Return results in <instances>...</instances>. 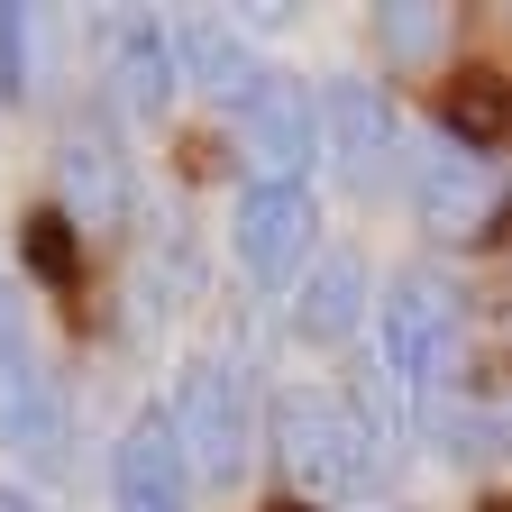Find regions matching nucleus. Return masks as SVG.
<instances>
[{
    "label": "nucleus",
    "instance_id": "nucleus-5",
    "mask_svg": "<svg viewBox=\"0 0 512 512\" xmlns=\"http://www.w3.org/2000/svg\"><path fill=\"white\" fill-rule=\"evenodd\" d=\"M311 110H320V156L348 174V192H394V183H403L412 138H403V110H394V92H384V83L330 74V83L311 92Z\"/></svg>",
    "mask_w": 512,
    "mask_h": 512
},
{
    "label": "nucleus",
    "instance_id": "nucleus-9",
    "mask_svg": "<svg viewBox=\"0 0 512 512\" xmlns=\"http://www.w3.org/2000/svg\"><path fill=\"white\" fill-rule=\"evenodd\" d=\"M403 183H412V211H421L430 238H485L494 229V202H503L494 165L458 156L448 138H430L421 156H403Z\"/></svg>",
    "mask_w": 512,
    "mask_h": 512
},
{
    "label": "nucleus",
    "instance_id": "nucleus-1",
    "mask_svg": "<svg viewBox=\"0 0 512 512\" xmlns=\"http://www.w3.org/2000/svg\"><path fill=\"white\" fill-rule=\"evenodd\" d=\"M275 448L293 494H375L394 476V403L384 384H357V394L293 384L275 403Z\"/></svg>",
    "mask_w": 512,
    "mask_h": 512
},
{
    "label": "nucleus",
    "instance_id": "nucleus-8",
    "mask_svg": "<svg viewBox=\"0 0 512 512\" xmlns=\"http://www.w3.org/2000/svg\"><path fill=\"white\" fill-rule=\"evenodd\" d=\"M229 128H238V156L256 165V183H302L320 165V110H311L302 74H266L229 110Z\"/></svg>",
    "mask_w": 512,
    "mask_h": 512
},
{
    "label": "nucleus",
    "instance_id": "nucleus-13",
    "mask_svg": "<svg viewBox=\"0 0 512 512\" xmlns=\"http://www.w3.org/2000/svg\"><path fill=\"white\" fill-rule=\"evenodd\" d=\"M174 74L211 110H238L256 83H266V64H256V46L238 37V19H174Z\"/></svg>",
    "mask_w": 512,
    "mask_h": 512
},
{
    "label": "nucleus",
    "instance_id": "nucleus-3",
    "mask_svg": "<svg viewBox=\"0 0 512 512\" xmlns=\"http://www.w3.org/2000/svg\"><path fill=\"white\" fill-rule=\"evenodd\" d=\"M458 330H467V293L448 284L439 266L394 275V284H384V302H375V357H384V384H403V394L448 384Z\"/></svg>",
    "mask_w": 512,
    "mask_h": 512
},
{
    "label": "nucleus",
    "instance_id": "nucleus-6",
    "mask_svg": "<svg viewBox=\"0 0 512 512\" xmlns=\"http://www.w3.org/2000/svg\"><path fill=\"white\" fill-rule=\"evenodd\" d=\"M74 238H119L128 211H138V165H128L119 147V128L110 119H64V138H55V202H46Z\"/></svg>",
    "mask_w": 512,
    "mask_h": 512
},
{
    "label": "nucleus",
    "instance_id": "nucleus-10",
    "mask_svg": "<svg viewBox=\"0 0 512 512\" xmlns=\"http://www.w3.org/2000/svg\"><path fill=\"white\" fill-rule=\"evenodd\" d=\"M101 64H110V92L138 119H165L174 92H183V74H174V19H156V10L101 19Z\"/></svg>",
    "mask_w": 512,
    "mask_h": 512
},
{
    "label": "nucleus",
    "instance_id": "nucleus-11",
    "mask_svg": "<svg viewBox=\"0 0 512 512\" xmlns=\"http://www.w3.org/2000/svg\"><path fill=\"white\" fill-rule=\"evenodd\" d=\"M366 293H375L366 256H348V247H320L311 266L293 275L284 320H293V339H302V348H348V339L366 330Z\"/></svg>",
    "mask_w": 512,
    "mask_h": 512
},
{
    "label": "nucleus",
    "instance_id": "nucleus-15",
    "mask_svg": "<svg viewBox=\"0 0 512 512\" xmlns=\"http://www.w3.org/2000/svg\"><path fill=\"white\" fill-rule=\"evenodd\" d=\"M421 439L439 448V458H458V467H485L494 448H503V412H494L485 394H467V384H430Z\"/></svg>",
    "mask_w": 512,
    "mask_h": 512
},
{
    "label": "nucleus",
    "instance_id": "nucleus-19",
    "mask_svg": "<svg viewBox=\"0 0 512 512\" xmlns=\"http://www.w3.org/2000/svg\"><path fill=\"white\" fill-rule=\"evenodd\" d=\"M0 512H46V503H37L28 485H0Z\"/></svg>",
    "mask_w": 512,
    "mask_h": 512
},
{
    "label": "nucleus",
    "instance_id": "nucleus-4",
    "mask_svg": "<svg viewBox=\"0 0 512 512\" xmlns=\"http://www.w3.org/2000/svg\"><path fill=\"white\" fill-rule=\"evenodd\" d=\"M64 439H74V403H64V375L46 366L37 330H28V302L0 284V448L28 467H55Z\"/></svg>",
    "mask_w": 512,
    "mask_h": 512
},
{
    "label": "nucleus",
    "instance_id": "nucleus-17",
    "mask_svg": "<svg viewBox=\"0 0 512 512\" xmlns=\"http://www.w3.org/2000/svg\"><path fill=\"white\" fill-rule=\"evenodd\" d=\"M439 46H448V10H421V0L375 10V55L384 64H439Z\"/></svg>",
    "mask_w": 512,
    "mask_h": 512
},
{
    "label": "nucleus",
    "instance_id": "nucleus-2",
    "mask_svg": "<svg viewBox=\"0 0 512 512\" xmlns=\"http://www.w3.org/2000/svg\"><path fill=\"white\" fill-rule=\"evenodd\" d=\"M165 430L183 448V467L192 485H247V458H256V384L238 357H192L183 384H174V403H165Z\"/></svg>",
    "mask_w": 512,
    "mask_h": 512
},
{
    "label": "nucleus",
    "instance_id": "nucleus-18",
    "mask_svg": "<svg viewBox=\"0 0 512 512\" xmlns=\"http://www.w3.org/2000/svg\"><path fill=\"white\" fill-rule=\"evenodd\" d=\"M37 92V10L0 0V101H28Z\"/></svg>",
    "mask_w": 512,
    "mask_h": 512
},
{
    "label": "nucleus",
    "instance_id": "nucleus-12",
    "mask_svg": "<svg viewBox=\"0 0 512 512\" xmlns=\"http://www.w3.org/2000/svg\"><path fill=\"white\" fill-rule=\"evenodd\" d=\"M110 512H192V467L165 430V412H138L110 448Z\"/></svg>",
    "mask_w": 512,
    "mask_h": 512
},
{
    "label": "nucleus",
    "instance_id": "nucleus-14",
    "mask_svg": "<svg viewBox=\"0 0 512 512\" xmlns=\"http://www.w3.org/2000/svg\"><path fill=\"white\" fill-rule=\"evenodd\" d=\"M430 110H439V138L458 147V156L494 165V156H503V128H512V83L485 74V64H467V74H448V83H439Z\"/></svg>",
    "mask_w": 512,
    "mask_h": 512
},
{
    "label": "nucleus",
    "instance_id": "nucleus-7",
    "mask_svg": "<svg viewBox=\"0 0 512 512\" xmlns=\"http://www.w3.org/2000/svg\"><path fill=\"white\" fill-rule=\"evenodd\" d=\"M229 247H238V266L266 284V293H293V275L320 256V202H311V183H238V202H229Z\"/></svg>",
    "mask_w": 512,
    "mask_h": 512
},
{
    "label": "nucleus",
    "instance_id": "nucleus-20",
    "mask_svg": "<svg viewBox=\"0 0 512 512\" xmlns=\"http://www.w3.org/2000/svg\"><path fill=\"white\" fill-rule=\"evenodd\" d=\"M485 512H503V503H485Z\"/></svg>",
    "mask_w": 512,
    "mask_h": 512
},
{
    "label": "nucleus",
    "instance_id": "nucleus-16",
    "mask_svg": "<svg viewBox=\"0 0 512 512\" xmlns=\"http://www.w3.org/2000/svg\"><path fill=\"white\" fill-rule=\"evenodd\" d=\"M19 256H28V275H37L55 302H74V293H83V238L64 229L55 211H28V220H19Z\"/></svg>",
    "mask_w": 512,
    "mask_h": 512
}]
</instances>
